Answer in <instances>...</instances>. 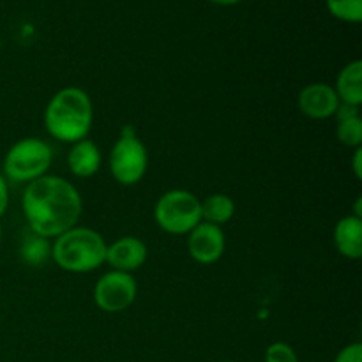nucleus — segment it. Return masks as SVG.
I'll return each instance as SVG.
<instances>
[{"instance_id":"1","label":"nucleus","mask_w":362,"mask_h":362,"mask_svg":"<svg viewBox=\"0 0 362 362\" xmlns=\"http://www.w3.org/2000/svg\"><path fill=\"white\" fill-rule=\"evenodd\" d=\"M21 207L30 232L55 239L78 225L83 200L69 180L59 175H42L27 184Z\"/></svg>"},{"instance_id":"2","label":"nucleus","mask_w":362,"mask_h":362,"mask_svg":"<svg viewBox=\"0 0 362 362\" xmlns=\"http://www.w3.org/2000/svg\"><path fill=\"white\" fill-rule=\"evenodd\" d=\"M94 122V105L83 88L66 87L49 99L45 110V127L55 140L76 144L85 140Z\"/></svg>"},{"instance_id":"3","label":"nucleus","mask_w":362,"mask_h":362,"mask_svg":"<svg viewBox=\"0 0 362 362\" xmlns=\"http://www.w3.org/2000/svg\"><path fill=\"white\" fill-rule=\"evenodd\" d=\"M105 237L87 226H73L52 244V258L62 271L87 274L106 262Z\"/></svg>"},{"instance_id":"4","label":"nucleus","mask_w":362,"mask_h":362,"mask_svg":"<svg viewBox=\"0 0 362 362\" xmlns=\"http://www.w3.org/2000/svg\"><path fill=\"white\" fill-rule=\"evenodd\" d=\"M53 151L41 138H21L11 145L2 161V175L11 182H32L48 175Z\"/></svg>"},{"instance_id":"5","label":"nucleus","mask_w":362,"mask_h":362,"mask_svg":"<svg viewBox=\"0 0 362 362\" xmlns=\"http://www.w3.org/2000/svg\"><path fill=\"white\" fill-rule=\"evenodd\" d=\"M154 218L163 232L187 235L202 223V202L191 191H166L156 204Z\"/></svg>"},{"instance_id":"6","label":"nucleus","mask_w":362,"mask_h":362,"mask_svg":"<svg viewBox=\"0 0 362 362\" xmlns=\"http://www.w3.org/2000/svg\"><path fill=\"white\" fill-rule=\"evenodd\" d=\"M148 154L144 141L129 126L120 133L110 151V172L120 186H134L145 177Z\"/></svg>"},{"instance_id":"7","label":"nucleus","mask_w":362,"mask_h":362,"mask_svg":"<svg viewBox=\"0 0 362 362\" xmlns=\"http://www.w3.org/2000/svg\"><path fill=\"white\" fill-rule=\"evenodd\" d=\"M138 285L133 274L108 271L94 286V303L105 313H122L136 300Z\"/></svg>"},{"instance_id":"8","label":"nucleus","mask_w":362,"mask_h":362,"mask_svg":"<svg viewBox=\"0 0 362 362\" xmlns=\"http://www.w3.org/2000/svg\"><path fill=\"white\" fill-rule=\"evenodd\" d=\"M225 247L226 239L221 226L202 221L187 233V251L191 258L202 265L216 264L225 253Z\"/></svg>"},{"instance_id":"9","label":"nucleus","mask_w":362,"mask_h":362,"mask_svg":"<svg viewBox=\"0 0 362 362\" xmlns=\"http://www.w3.org/2000/svg\"><path fill=\"white\" fill-rule=\"evenodd\" d=\"M297 105L303 115L313 120L331 119L339 108V98L329 83H310L299 92Z\"/></svg>"},{"instance_id":"10","label":"nucleus","mask_w":362,"mask_h":362,"mask_svg":"<svg viewBox=\"0 0 362 362\" xmlns=\"http://www.w3.org/2000/svg\"><path fill=\"white\" fill-rule=\"evenodd\" d=\"M147 244L141 239H138V237L127 235L120 237V239H117L115 243H112L106 247L105 264H108L112 271L133 274L134 271H138L147 262Z\"/></svg>"},{"instance_id":"11","label":"nucleus","mask_w":362,"mask_h":362,"mask_svg":"<svg viewBox=\"0 0 362 362\" xmlns=\"http://www.w3.org/2000/svg\"><path fill=\"white\" fill-rule=\"evenodd\" d=\"M101 151L92 140L85 138V140L71 145V151L67 154V166L78 179H88V177L95 175L101 168Z\"/></svg>"},{"instance_id":"12","label":"nucleus","mask_w":362,"mask_h":362,"mask_svg":"<svg viewBox=\"0 0 362 362\" xmlns=\"http://www.w3.org/2000/svg\"><path fill=\"white\" fill-rule=\"evenodd\" d=\"M334 246L339 255L349 260L362 257V219L357 216H345L334 226Z\"/></svg>"},{"instance_id":"13","label":"nucleus","mask_w":362,"mask_h":362,"mask_svg":"<svg viewBox=\"0 0 362 362\" xmlns=\"http://www.w3.org/2000/svg\"><path fill=\"white\" fill-rule=\"evenodd\" d=\"M334 90L338 94L339 103L343 105L361 106L362 105V62L354 60L346 64L338 74Z\"/></svg>"},{"instance_id":"14","label":"nucleus","mask_w":362,"mask_h":362,"mask_svg":"<svg viewBox=\"0 0 362 362\" xmlns=\"http://www.w3.org/2000/svg\"><path fill=\"white\" fill-rule=\"evenodd\" d=\"M235 216V202L225 193L209 194L202 202V221L221 226Z\"/></svg>"},{"instance_id":"15","label":"nucleus","mask_w":362,"mask_h":362,"mask_svg":"<svg viewBox=\"0 0 362 362\" xmlns=\"http://www.w3.org/2000/svg\"><path fill=\"white\" fill-rule=\"evenodd\" d=\"M20 258L28 267H42L52 258V243L28 230L20 244Z\"/></svg>"},{"instance_id":"16","label":"nucleus","mask_w":362,"mask_h":362,"mask_svg":"<svg viewBox=\"0 0 362 362\" xmlns=\"http://www.w3.org/2000/svg\"><path fill=\"white\" fill-rule=\"evenodd\" d=\"M336 134H338L339 144L350 148L362 147V119L361 115L346 117V119L338 120V127H336Z\"/></svg>"},{"instance_id":"17","label":"nucleus","mask_w":362,"mask_h":362,"mask_svg":"<svg viewBox=\"0 0 362 362\" xmlns=\"http://www.w3.org/2000/svg\"><path fill=\"white\" fill-rule=\"evenodd\" d=\"M327 9L336 20L345 23H361L362 0H325Z\"/></svg>"},{"instance_id":"18","label":"nucleus","mask_w":362,"mask_h":362,"mask_svg":"<svg viewBox=\"0 0 362 362\" xmlns=\"http://www.w3.org/2000/svg\"><path fill=\"white\" fill-rule=\"evenodd\" d=\"M265 362H299L296 350L288 345V343L276 341L267 346L265 350Z\"/></svg>"},{"instance_id":"19","label":"nucleus","mask_w":362,"mask_h":362,"mask_svg":"<svg viewBox=\"0 0 362 362\" xmlns=\"http://www.w3.org/2000/svg\"><path fill=\"white\" fill-rule=\"evenodd\" d=\"M334 362H362V345L361 343H350L343 346L336 356Z\"/></svg>"},{"instance_id":"20","label":"nucleus","mask_w":362,"mask_h":362,"mask_svg":"<svg viewBox=\"0 0 362 362\" xmlns=\"http://www.w3.org/2000/svg\"><path fill=\"white\" fill-rule=\"evenodd\" d=\"M7 207H9V182L0 172V218L6 214Z\"/></svg>"},{"instance_id":"21","label":"nucleus","mask_w":362,"mask_h":362,"mask_svg":"<svg viewBox=\"0 0 362 362\" xmlns=\"http://www.w3.org/2000/svg\"><path fill=\"white\" fill-rule=\"evenodd\" d=\"M352 166H354V173H356L357 179H362V147L356 148V152H354Z\"/></svg>"},{"instance_id":"22","label":"nucleus","mask_w":362,"mask_h":362,"mask_svg":"<svg viewBox=\"0 0 362 362\" xmlns=\"http://www.w3.org/2000/svg\"><path fill=\"white\" fill-rule=\"evenodd\" d=\"M209 2L216 4V6H235V4L243 2V0H209Z\"/></svg>"},{"instance_id":"23","label":"nucleus","mask_w":362,"mask_h":362,"mask_svg":"<svg viewBox=\"0 0 362 362\" xmlns=\"http://www.w3.org/2000/svg\"><path fill=\"white\" fill-rule=\"evenodd\" d=\"M0 244H2V228H0Z\"/></svg>"},{"instance_id":"24","label":"nucleus","mask_w":362,"mask_h":362,"mask_svg":"<svg viewBox=\"0 0 362 362\" xmlns=\"http://www.w3.org/2000/svg\"><path fill=\"white\" fill-rule=\"evenodd\" d=\"M219 362H233V361H228V359H226V361H219Z\"/></svg>"}]
</instances>
